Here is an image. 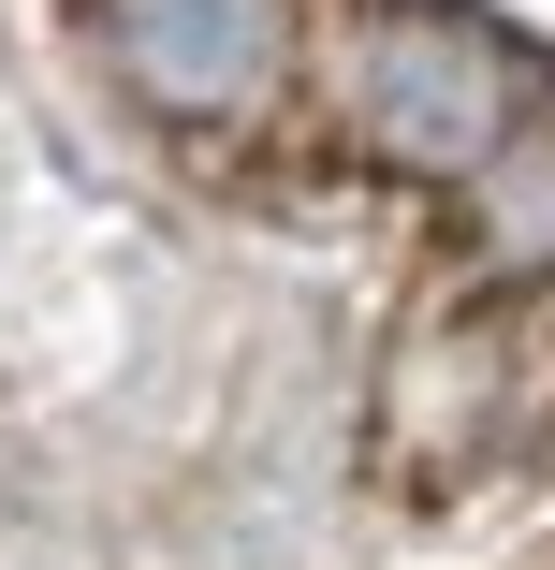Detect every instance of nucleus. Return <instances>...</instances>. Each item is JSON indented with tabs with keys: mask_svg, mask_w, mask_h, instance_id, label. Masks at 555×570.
<instances>
[{
	"mask_svg": "<svg viewBox=\"0 0 555 570\" xmlns=\"http://www.w3.org/2000/svg\"><path fill=\"white\" fill-rule=\"evenodd\" d=\"M526 102H541L526 45L483 30L468 0H366L351 45H337V118H351L380 161H409V176H483V161H512Z\"/></svg>",
	"mask_w": 555,
	"mask_h": 570,
	"instance_id": "f257e3e1",
	"label": "nucleus"
},
{
	"mask_svg": "<svg viewBox=\"0 0 555 570\" xmlns=\"http://www.w3.org/2000/svg\"><path fill=\"white\" fill-rule=\"evenodd\" d=\"M102 59L147 118H264L293 73V0H102Z\"/></svg>",
	"mask_w": 555,
	"mask_h": 570,
	"instance_id": "f03ea898",
	"label": "nucleus"
}]
</instances>
